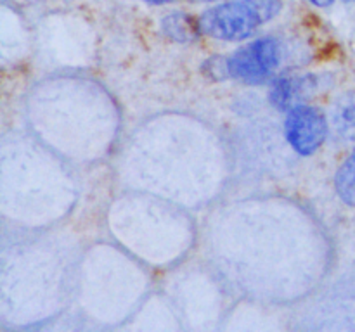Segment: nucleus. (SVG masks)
Returning <instances> with one entry per match:
<instances>
[{"mask_svg": "<svg viewBox=\"0 0 355 332\" xmlns=\"http://www.w3.org/2000/svg\"><path fill=\"white\" fill-rule=\"evenodd\" d=\"M281 0H232L205 10L200 31L217 40L239 42L279 14Z\"/></svg>", "mask_w": 355, "mask_h": 332, "instance_id": "f257e3e1", "label": "nucleus"}, {"mask_svg": "<svg viewBox=\"0 0 355 332\" xmlns=\"http://www.w3.org/2000/svg\"><path fill=\"white\" fill-rule=\"evenodd\" d=\"M281 62V48L274 38H260L239 48L224 61V73L248 85L266 83Z\"/></svg>", "mask_w": 355, "mask_h": 332, "instance_id": "f03ea898", "label": "nucleus"}, {"mask_svg": "<svg viewBox=\"0 0 355 332\" xmlns=\"http://www.w3.org/2000/svg\"><path fill=\"white\" fill-rule=\"evenodd\" d=\"M328 123L319 109L305 104L291 107L286 116V138L302 156H311L324 144Z\"/></svg>", "mask_w": 355, "mask_h": 332, "instance_id": "7ed1b4c3", "label": "nucleus"}, {"mask_svg": "<svg viewBox=\"0 0 355 332\" xmlns=\"http://www.w3.org/2000/svg\"><path fill=\"white\" fill-rule=\"evenodd\" d=\"M315 89V82L312 76H302V78H279L274 82L270 89V102L274 107L281 111L291 109L298 106V100L305 99V95L312 93Z\"/></svg>", "mask_w": 355, "mask_h": 332, "instance_id": "20e7f679", "label": "nucleus"}, {"mask_svg": "<svg viewBox=\"0 0 355 332\" xmlns=\"http://www.w3.org/2000/svg\"><path fill=\"white\" fill-rule=\"evenodd\" d=\"M333 121H335L336 131L342 137L355 140V92L345 93L336 102L333 111Z\"/></svg>", "mask_w": 355, "mask_h": 332, "instance_id": "39448f33", "label": "nucleus"}, {"mask_svg": "<svg viewBox=\"0 0 355 332\" xmlns=\"http://www.w3.org/2000/svg\"><path fill=\"white\" fill-rule=\"evenodd\" d=\"M335 189L343 203L355 206V149L340 166L335 176Z\"/></svg>", "mask_w": 355, "mask_h": 332, "instance_id": "423d86ee", "label": "nucleus"}, {"mask_svg": "<svg viewBox=\"0 0 355 332\" xmlns=\"http://www.w3.org/2000/svg\"><path fill=\"white\" fill-rule=\"evenodd\" d=\"M163 26H165V31L170 37L179 42H187L194 35L191 19L184 14H173V16L166 17L163 21Z\"/></svg>", "mask_w": 355, "mask_h": 332, "instance_id": "0eeeda50", "label": "nucleus"}, {"mask_svg": "<svg viewBox=\"0 0 355 332\" xmlns=\"http://www.w3.org/2000/svg\"><path fill=\"white\" fill-rule=\"evenodd\" d=\"M312 3H314V6H319V7H326V6H329V3L333 2V0H311Z\"/></svg>", "mask_w": 355, "mask_h": 332, "instance_id": "6e6552de", "label": "nucleus"}, {"mask_svg": "<svg viewBox=\"0 0 355 332\" xmlns=\"http://www.w3.org/2000/svg\"><path fill=\"white\" fill-rule=\"evenodd\" d=\"M144 2H148V3H155V6H162V3L173 2V0H144Z\"/></svg>", "mask_w": 355, "mask_h": 332, "instance_id": "1a4fd4ad", "label": "nucleus"}, {"mask_svg": "<svg viewBox=\"0 0 355 332\" xmlns=\"http://www.w3.org/2000/svg\"><path fill=\"white\" fill-rule=\"evenodd\" d=\"M345 2H352V0H345Z\"/></svg>", "mask_w": 355, "mask_h": 332, "instance_id": "9d476101", "label": "nucleus"}]
</instances>
